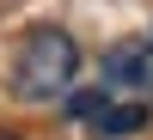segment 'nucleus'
Instances as JSON below:
<instances>
[{
	"label": "nucleus",
	"instance_id": "f257e3e1",
	"mask_svg": "<svg viewBox=\"0 0 153 140\" xmlns=\"http://www.w3.org/2000/svg\"><path fill=\"white\" fill-rule=\"evenodd\" d=\"M80 79V43L61 24H37L12 55V97L19 104H55Z\"/></svg>",
	"mask_w": 153,
	"mask_h": 140
},
{
	"label": "nucleus",
	"instance_id": "f03ea898",
	"mask_svg": "<svg viewBox=\"0 0 153 140\" xmlns=\"http://www.w3.org/2000/svg\"><path fill=\"white\" fill-rule=\"evenodd\" d=\"M68 116L80 122V128H92L98 140H129V134H141L153 122V104L123 97V92H110V85L98 79V85H86V92H68Z\"/></svg>",
	"mask_w": 153,
	"mask_h": 140
},
{
	"label": "nucleus",
	"instance_id": "7ed1b4c3",
	"mask_svg": "<svg viewBox=\"0 0 153 140\" xmlns=\"http://www.w3.org/2000/svg\"><path fill=\"white\" fill-rule=\"evenodd\" d=\"M104 85L123 97L153 104V43H117L104 55Z\"/></svg>",
	"mask_w": 153,
	"mask_h": 140
},
{
	"label": "nucleus",
	"instance_id": "20e7f679",
	"mask_svg": "<svg viewBox=\"0 0 153 140\" xmlns=\"http://www.w3.org/2000/svg\"><path fill=\"white\" fill-rule=\"evenodd\" d=\"M0 140H12V134H0Z\"/></svg>",
	"mask_w": 153,
	"mask_h": 140
}]
</instances>
